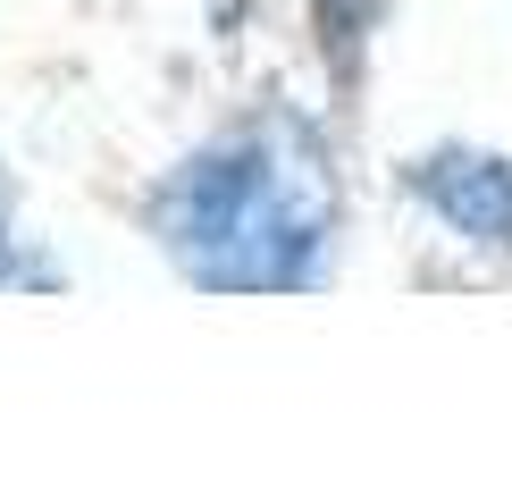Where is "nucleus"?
<instances>
[{"mask_svg":"<svg viewBox=\"0 0 512 504\" xmlns=\"http://www.w3.org/2000/svg\"><path fill=\"white\" fill-rule=\"evenodd\" d=\"M152 227L168 261L219 294H294L319 278L336 236V177L311 126L277 118L236 143H210L160 185Z\"/></svg>","mask_w":512,"mask_h":504,"instance_id":"nucleus-1","label":"nucleus"},{"mask_svg":"<svg viewBox=\"0 0 512 504\" xmlns=\"http://www.w3.org/2000/svg\"><path fill=\"white\" fill-rule=\"evenodd\" d=\"M0 278H17V236H9V185H0Z\"/></svg>","mask_w":512,"mask_h":504,"instance_id":"nucleus-3","label":"nucleus"},{"mask_svg":"<svg viewBox=\"0 0 512 504\" xmlns=\"http://www.w3.org/2000/svg\"><path fill=\"white\" fill-rule=\"evenodd\" d=\"M403 185H412V194L429 202V219H445L462 244L512 252V160L445 143V152H429V160L403 168Z\"/></svg>","mask_w":512,"mask_h":504,"instance_id":"nucleus-2","label":"nucleus"}]
</instances>
